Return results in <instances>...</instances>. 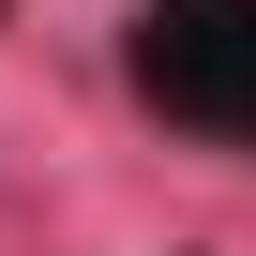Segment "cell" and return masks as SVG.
<instances>
[{"label": "cell", "mask_w": 256, "mask_h": 256, "mask_svg": "<svg viewBox=\"0 0 256 256\" xmlns=\"http://www.w3.org/2000/svg\"><path fill=\"white\" fill-rule=\"evenodd\" d=\"M151 90L241 120L256 106V0H181V16H151Z\"/></svg>", "instance_id": "1"}]
</instances>
